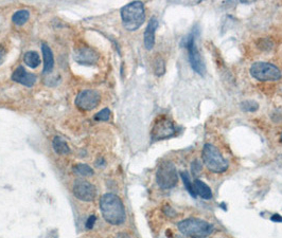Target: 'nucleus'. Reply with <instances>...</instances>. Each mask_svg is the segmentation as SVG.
Here are the masks:
<instances>
[{"label":"nucleus","instance_id":"obj_1","mask_svg":"<svg viewBox=\"0 0 282 238\" xmlns=\"http://www.w3.org/2000/svg\"><path fill=\"white\" fill-rule=\"evenodd\" d=\"M100 210L103 218L112 226H119L126 222V209L121 199L114 194H105L100 200Z\"/></svg>","mask_w":282,"mask_h":238},{"label":"nucleus","instance_id":"obj_2","mask_svg":"<svg viewBox=\"0 0 282 238\" xmlns=\"http://www.w3.org/2000/svg\"><path fill=\"white\" fill-rule=\"evenodd\" d=\"M121 18L123 26L126 30L135 31L144 24L146 20L144 4L141 1H133L121 10Z\"/></svg>","mask_w":282,"mask_h":238},{"label":"nucleus","instance_id":"obj_3","mask_svg":"<svg viewBox=\"0 0 282 238\" xmlns=\"http://www.w3.org/2000/svg\"><path fill=\"white\" fill-rule=\"evenodd\" d=\"M178 230L189 238H207L214 232V226L198 218L184 219L178 225Z\"/></svg>","mask_w":282,"mask_h":238},{"label":"nucleus","instance_id":"obj_4","mask_svg":"<svg viewBox=\"0 0 282 238\" xmlns=\"http://www.w3.org/2000/svg\"><path fill=\"white\" fill-rule=\"evenodd\" d=\"M202 158L207 169L212 173L221 174L226 172L229 167V162L220 152V149L210 143L205 144L202 147Z\"/></svg>","mask_w":282,"mask_h":238},{"label":"nucleus","instance_id":"obj_5","mask_svg":"<svg viewBox=\"0 0 282 238\" xmlns=\"http://www.w3.org/2000/svg\"><path fill=\"white\" fill-rule=\"evenodd\" d=\"M178 181V175L175 165L171 161H164L156 171V182L162 190L174 188Z\"/></svg>","mask_w":282,"mask_h":238},{"label":"nucleus","instance_id":"obj_6","mask_svg":"<svg viewBox=\"0 0 282 238\" xmlns=\"http://www.w3.org/2000/svg\"><path fill=\"white\" fill-rule=\"evenodd\" d=\"M184 47L187 48L188 50V56H189V61L190 65L192 67V69L194 71L204 76L206 73V65L204 63V59H202L200 50L196 46V31H193L192 33H190L188 35V37L186 38V41H184Z\"/></svg>","mask_w":282,"mask_h":238},{"label":"nucleus","instance_id":"obj_7","mask_svg":"<svg viewBox=\"0 0 282 238\" xmlns=\"http://www.w3.org/2000/svg\"><path fill=\"white\" fill-rule=\"evenodd\" d=\"M250 74L260 82H275L281 77L280 69L270 63H266V61L254 63L250 67Z\"/></svg>","mask_w":282,"mask_h":238},{"label":"nucleus","instance_id":"obj_8","mask_svg":"<svg viewBox=\"0 0 282 238\" xmlns=\"http://www.w3.org/2000/svg\"><path fill=\"white\" fill-rule=\"evenodd\" d=\"M178 134V127L175 126L173 121L166 117L158 118L151 130V137L153 141L168 139Z\"/></svg>","mask_w":282,"mask_h":238},{"label":"nucleus","instance_id":"obj_9","mask_svg":"<svg viewBox=\"0 0 282 238\" xmlns=\"http://www.w3.org/2000/svg\"><path fill=\"white\" fill-rule=\"evenodd\" d=\"M101 101V95L98 91L87 89L81 91L76 98V106L83 111H90L94 109Z\"/></svg>","mask_w":282,"mask_h":238},{"label":"nucleus","instance_id":"obj_10","mask_svg":"<svg viewBox=\"0 0 282 238\" xmlns=\"http://www.w3.org/2000/svg\"><path fill=\"white\" fill-rule=\"evenodd\" d=\"M74 194L76 198L84 202H90L96 196L94 185L85 180H78L74 185Z\"/></svg>","mask_w":282,"mask_h":238},{"label":"nucleus","instance_id":"obj_11","mask_svg":"<svg viewBox=\"0 0 282 238\" xmlns=\"http://www.w3.org/2000/svg\"><path fill=\"white\" fill-rule=\"evenodd\" d=\"M74 59L82 65H94L99 59V54L90 47H81L74 51Z\"/></svg>","mask_w":282,"mask_h":238},{"label":"nucleus","instance_id":"obj_12","mask_svg":"<svg viewBox=\"0 0 282 238\" xmlns=\"http://www.w3.org/2000/svg\"><path fill=\"white\" fill-rule=\"evenodd\" d=\"M12 79L16 83H20L24 86L32 87L35 83H36V75L28 72L22 66H20L17 68L12 74Z\"/></svg>","mask_w":282,"mask_h":238},{"label":"nucleus","instance_id":"obj_13","mask_svg":"<svg viewBox=\"0 0 282 238\" xmlns=\"http://www.w3.org/2000/svg\"><path fill=\"white\" fill-rule=\"evenodd\" d=\"M158 26V20L156 17L150 19L146 29L144 31V47L146 50H152L155 45V33Z\"/></svg>","mask_w":282,"mask_h":238},{"label":"nucleus","instance_id":"obj_14","mask_svg":"<svg viewBox=\"0 0 282 238\" xmlns=\"http://www.w3.org/2000/svg\"><path fill=\"white\" fill-rule=\"evenodd\" d=\"M42 52L44 57V73H49L52 71L54 66V57L50 47L47 43L42 45Z\"/></svg>","mask_w":282,"mask_h":238},{"label":"nucleus","instance_id":"obj_15","mask_svg":"<svg viewBox=\"0 0 282 238\" xmlns=\"http://www.w3.org/2000/svg\"><path fill=\"white\" fill-rule=\"evenodd\" d=\"M193 188H194L196 196L198 195L200 198L206 200L212 198V192H211L208 185L205 182H202V180L196 179L194 182H193Z\"/></svg>","mask_w":282,"mask_h":238},{"label":"nucleus","instance_id":"obj_16","mask_svg":"<svg viewBox=\"0 0 282 238\" xmlns=\"http://www.w3.org/2000/svg\"><path fill=\"white\" fill-rule=\"evenodd\" d=\"M52 146H54V152L58 155H68L70 154V148L64 139L60 137H54V141H52Z\"/></svg>","mask_w":282,"mask_h":238},{"label":"nucleus","instance_id":"obj_17","mask_svg":"<svg viewBox=\"0 0 282 238\" xmlns=\"http://www.w3.org/2000/svg\"><path fill=\"white\" fill-rule=\"evenodd\" d=\"M24 64L27 65L28 67H30L32 69H35V68H38L40 66V57L38 52L29 51V52H27L24 54Z\"/></svg>","mask_w":282,"mask_h":238},{"label":"nucleus","instance_id":"obj_18","mask_svg":"<svg viewBox=\"0 0 282 238\" xmlns=\"http://www.w3.org/2000/svg\"><path fill=\"white\" fill-rule=\"evenodd\" d=\"M30 18V13L28 10H20L17 11L14 15H13V22L17 25H22L26 22H27Z\"/></svg>","mask_w":282,"mask_h":238},{"label":"nucleus","instance_id":"obj_19","mask_svg":"<svg viewBox=\"0 0 282 238\" xmlns=\"http://www.w3.org/2000/svg\"><path fill=\"white\" fill-rule=\"evenodd\" d=\"M180 178L182 180V182L186 185V189L189 192L190 195L192 197H196V192H194V188H193V182H191L190 180V176L188 172H182L180 173Z\"/></svg>","mask_w":282,"mask_h":238},{"label":"nucleus","instance_id":"obj_20","mask_svg":"<svg viewBox=\"0 0 282 238\" xmlns=\"http://www.w3.org/2000/svg\"><path fill=\"white\" fill-rule=\"evenodd\" d=\"M74 170L76 174L84 176V177H86V176L94 175V171L92 170V167H90L87 164H76L74 167Z\"/></svg>","mask_w":282,"mask_h":238},{"label":"nucleus","instance_id":"obj_21","mask_svg":"<svg viewBox=\"0 0 282 238\" xmlns=\"http://www.w3.org/2000/svg\"><path fill=\"white\" fill-rule=\"evenodd\" d=\"M241 108L246 112H254L258 110L259 104L254 101H245L241 104Z\"/></svg>","mask_w":282,"mask_h":238},{"label":"nucleus","instance_id":"obj_22","mask_svg":"<svg viewBox=\"0 0 282 238\" xmlns=\"http://www.w3.org/2000/svg\"><path fill=\"white\" fill-rule=\"evenodd\" d=\"M164 61L162 57H157L155 60V73L158 76H162L164 73Z\"/></svg>","mask_w":282,"mask_h":238},{"label":"nucleus","instance_id":"obj_23","mask_svg":"<svg viewBox=\"0 0 282 238\" xmlns=\"http://www.w3.org/2000/svg\"><path fill=\"white\" fill-rule=\"evenodd\" d=\"M110 110L108 108H104L103 110L99 111L94 116V120L96 121H104V122H106V121L110 120Z\"/></svg>","mask_w":282,"mask_h":238},{"label":"nucleus","instance_id":"obj_24","mask_svg":"<svg viewBox=\"0 0 282 238\" xmlns=\"http://www.w3.org/2000/svg\"><path fill=\"white\" fill-rule=\"evenodd\" d=\"M191 171H192V174L196 176L200 171H202V164L198 160H194L192 162L191 164Z\"/></svg>","mask_w":282,"mask_h":238},{"label":"nucleus","instance_id":"obj_25","mask_svg":"<svg viewBox=\"0 0 282 238\" xmlns=\"http://www.w3.org/2000/svg\"><path fill=\"white\" fill-rule=\"evenodd\" d=\"M96 216H94V215L88 217L87 222H86V229H87V230H92V229L94 226V224H96Z\"/></svg>","mask_w":282,"mask_h":238},{"label":"nucleus","instance_id":"obj_26","mask_svg":"<svg viewBox=\"0 0 282 238\" xmlns=\"http://www.w3.org/2000/svg\"><path fill=\"white\" fill-rule=\"evenodd\" d=\"M272 222H275V223H282V217L278 214H275L274 216L272 217Z\"/></svg>","mask_w":282,"mask_h":238},{"label":"nucleus","instance_id":"obj_27","mask_svg":"<svg viewBox=\"0 0 282 238\" xmlns=\"http://www.w3.org/2000/svg\"><path fill=\"white\" fill-rule=\"evenodd\" d=\"M4 50L2 48H0V65L4 63Z\"/></svg>","mask_w":282,"mask_h":238},{"label":"nucleus","instance_id":"obj_28","mask_svg":"<svg viewBox=\"0 0 282 238\" xmlns=\"http://www.w3.org/2000/svg\"><path fill=\"white\" fill-rule=\"evenodd\" d=\"M281 141H282V134H281Z\"/></svg>","mask_w":282,"mask_h":238}]
</instances>
